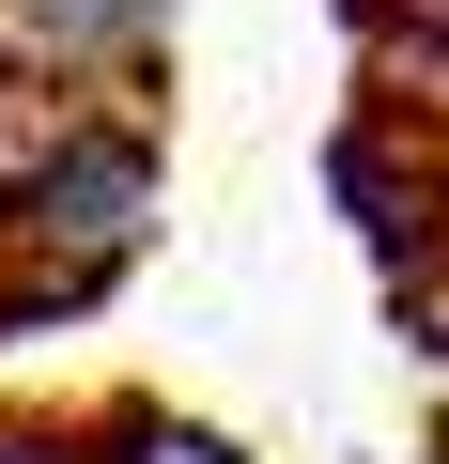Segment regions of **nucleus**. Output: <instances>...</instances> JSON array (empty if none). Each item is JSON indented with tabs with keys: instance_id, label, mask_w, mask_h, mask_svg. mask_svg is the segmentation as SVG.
<instances>
[{
	"instance_id": "obj_1",
	"label": "nucleus",
	"mask_w": 449,
	"mask_h": 464,
	"mask_svg": "<svg viewBox=\"0 0 449 464\" xmlns=\"http://www.w3.org/2000/svg\"><path fill=\"white\" fill-rule=\"evenodd\" d=\"M155 109H47L0 170V341L78 325L155 248Z\"/></svg>"
},
{
	"instance_id": "obj_2",
	"label": "nucleus",
	"mask_w": 449,
	"mask_h": 464,
	"mask_svg": "<svg viewBox=\"0 0 449 464\" xmlns=\"http://www.w3.org/2000/svg\"><path fill=\"white\" fill-rule=\"evenodd\" d=\"M186 0H0V63L47 109H155Z\"/></svg>"
},
{
	"instance_id": "obj_3",
	"label": "nucleus",
	"mask_w": 449,
	"mask_h": 464,
	"mask_svg": "<svg viewBox=\"0 0 449 464\" xmlns=\"http://www.w3.org/2000/svg\"><path fill=\"white\" fill-rule=\"evenodd\" d=\"M32 464H249L217 418H171V402H109V418H78V433H47Z\"/></svg>"
},
{
	"instance_id": "obj_4",
	"label": "nucleus",
	"mask_w": 449,
	"mask_h": 464,
	"mask_svg": "<svg viewBox=\"0 0 449 464\" xmlns=\"http://www.w3.org/2000/svg\"><path fill=\"white\" fill-rule=\"evenodd\" d=\"M356 32H372V63H387V78H434V47H449V0H356Z\"/></svg>"
}]
</instances>
